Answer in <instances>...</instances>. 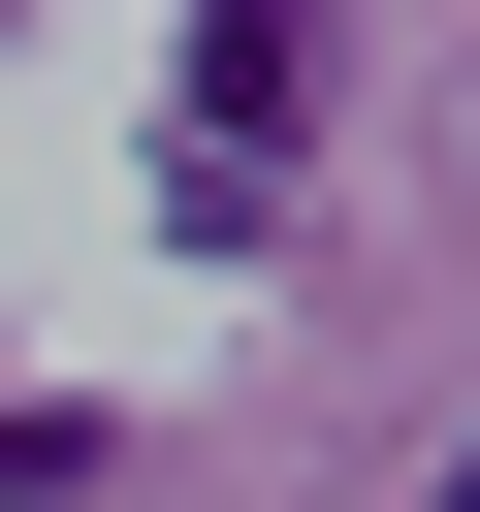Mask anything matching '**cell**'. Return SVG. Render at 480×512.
<instances>
[{"label":"cell","mask_w":480,"mask_h":512,"mask_svg":"<svg viewBox=\"0 0 480 512\" xmlns=\"http://www.w3.org/2000/svg\"><path fill=\"white\" fill-rule=\"evenodd\" d=\"M320 128V0H192V192H288Z\"/></svg>","instance_id":"cell-1"},{"label":"cell","mask_w":480,"mask_h":512,"mask_svg":"<svg viewBox=\"0 0 480 512\" xmlns=\"http://www.w3.org/2000/svg\"><path fill=\"white\" fill-rule=\"evenodd\" d=\"M416 512H480V448H448V480H416Z\"/></svg>","instance_id":"cell-3"},{"label":"cell","mask_w":480,"mask_h":512,"mask_svg":"<svg viewBox=\"0 0 480 512\" xmlns=\"http://www.w3.org/2000/svg\"><path fill=\"white\" fill-rule=\"evenodd\" d=\"M0 512H96V416H32V384H0Z\"/></svg>","instance_id":"cell-2"}]
</instances>
